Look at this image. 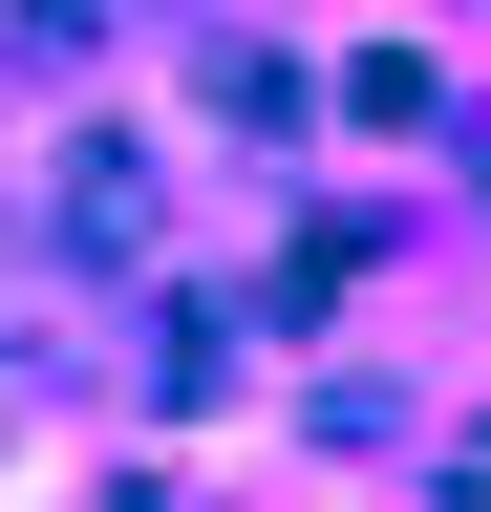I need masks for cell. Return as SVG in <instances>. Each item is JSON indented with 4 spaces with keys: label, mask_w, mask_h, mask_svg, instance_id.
I'll list each match as a JSON object with an SVG mask.
<instances>
[{
    "label": "cell",
    "mask_w": 491,
    "mask_h": 512,
    "mask_svg": "<svg viewBox=\"0 0 491 512\" xmlns=\"http://www.w3.org/2000/svg\"><path fill=\"white\" fill-rule=\"evenodd\" d=\"M65 235H86V256H107V235H150V171H129V150H86V171H65Z\"/></svg>",
    "instance_id": "6da1fadb"
}]
</instances>
